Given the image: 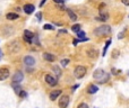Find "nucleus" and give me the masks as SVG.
<instances>
[{
  "label": "nucleus",
  "mask_w": 129,
  "mask_h": 108,
  "mask_svg": "<svg viewBox=\"0 0 129 108\" xmlns=\"http://www.w3.org/2000/svg\"><path fill=\"white\" fill-rule=\"evenodd\" d=\"M93 78H94V80L97 81V83H105L109 81V79H110V74L106 73L105 71H103V70L101 69H97L95 70V72L93 73Z\"/></svg>",
  "instance_id": "f257e3e1"
},
{
  "label": "nucleus",
  "mask_w": 129,
  "mask_h": 108,
  "mask_svg": "<svg viewBox=\"0 0 129 108\" xmlns=\"http://www.w3.org/2000/svg\"><path fill=\"white\" fill-rule=\"evenodd\" d=\"M94 35L95 36H106V35H110L111 33V27L109 25H102L100 27H96L94 29Z\"/></svg>",
  "instance_id": "f03ea898"
},
{
  "label": "nucleus",
  "mask_w": 129,
  "mask_h": 108,
  "mask_svg": "<svg viewBox=\"0 0 129 108\" xmlns=\"http://www.w3.org/2000/svg\"><path fill=\"white\" fill-rule=\"evenodd\" d=\"M7 48H8V51L10 52L11 54H16V53H18L20 50V43L18 42L17 40H14L8 44Z\"/></svg>",
  "instance_id": "7ed1b4c3"
},
{
  "label": "nucleus",
  "mask_w": 129,
  "mask_h": 108,
  "mask_svg": "<svg viewBox=\"0 0 129 108\" xmlns=\"http://www.w3.org/2000/svg\"><path fill=\"white\" fill-rule=\"evenodd\" d=\"M86 74V68L83 65H77L74 70V76L76 79H83Z\"/></svg>",
  "instance_id": "20e7f679"
},
{
  "label": "nucleus",
  "mask_w": 129,
  "mask_h": 108,
  "mask_svg": "<svg viewBox=\"0 0 129 108\" xmlns=\"http://www.w3.org/2000/svg\"><path fill=\"white\" fill-rule=\"evenodd\" d=\"M69 96H67V94H63V96L60 97V99H59V102H58V106L59 108H67L68 106H69Z\"/></svg>",
  "instance_id": "39448f33"
},
{
  "label": "nucleus",
  "mask_w": 129,
  "mask_h": 108,
  "mask_svg": "<svg viewBox=\"0 0 129 108\" xmlns=\"http://www.w3.org/2000/svg\"><path fill=\"white\" fill-rule=\"evenodd\" d=\"M11 80H13L11 81V83H17V84H19V83L24 80V74H23V72L17 71L13 76V79H11Z\"/></svg>",
  "instance_id": "423d86ee"
},
{
  "label": "nucleus",
  "mask_w": 129,
  "mask_h": 108,
  "mask_svg": "<svg viewBox=\"0 0 129 108\" xmlns=\"http://www.w3.org/2000/svg\"><path fill=\"white\" fill-rule=\"evenodd\" d=\"M34 37H35V35H34V34L32 33L31 30H28V29L24 30V40L26 43H28V44H32V43H33Z\"/></svg>",
  "instance_id": "0eeeda50"
},
{
  "label": "nucleus",
  "mask_w": 129,
  "mask_h": 108,
  "mask_svg": "<svg viewBox=\"0 0 129 108\" xmlns=\"http://www.w3.org/2000/svg\"><path fill=\"white\" fill-rule=\"evenodd\" d=\"M44 80L50 87H56V86L58 84V80H57L56 78H53L52 76H50V74H47V76H44Z\"/></svg>",
  "instance_id": "6e6552de"
},
{
  "label": "nucleus",
  "mask_w": 129,
  "mask_h": 108,
  "mask_svg": "<svg viewBox=\"0 0 129 108\" xmlns=\"http://www.w3.org/2000/svg\"><path fill=\"white\" fill-rule=\"evenodd\" d=\"M10 72H9L8 68H0V81H4L9 78Z\"/></svg>",
  "instance_id": "1a4fd4ad"
},
{
  "label": "nucleus",
  "mask_w": 129,
  "mask_h": 108,
  "mask_svg": "<svg viewBox=\"0 0 129 108\" xmlns=\"http://www.w3.org/2000/svg\"><path fill=\"white\" fill-rule=\"evenodd\" d=\"M24 63H25V65H26L27 68H31V66H34V65H35L36 61H35V58H34L33 56L27 55V56H25L24 58Z\"/></svg>",
  "instance_id": "9d476101"
},
{
  "label": "nucleus",
  "mask_w": 129,
  "mask_h": 108,
  "mask_svg": "<svg viewBox=\"0 0 129 108\" xmlns=\"http://www.w3.org/2000/svg\"><path fill=\"white\" fill-rule=\"evenodd\" d=\"M34 9H35V7H34L33 4H26L24 6V8H23V10H24V12L27 14V15H32V14L34 12Z\"/></svg>",
  "instance_id": "9b49d317"
},
{
  "label": "nucleus",
  "mask_w": 129,
  "mask_h": 108,
  "mask_svg": "<svg viewBox=\"0 0 129 108\" xmlns=\"http://www.w3.org/2000/svg\"><path fill=\"white\" fill-rule=\"evenodd\" d=\"M97 20H101V22H106V20L109 19V14L105 12V11H102L100 10V16L99 17H96Z\"/></svg>",
  "instance_id": "f8f14e48"
},
{
  "label": "nucleus",
  "mask_w": 129,
  "mask_h": 108,
  "mask_svg": "<svg viewBox=\"0 0 129 108\" xmlns=\"http://www.w3.org/2000/svg\"><path fill=\"white\" fill-rule=\"evenodd\" d=\"M43 58H44L45 61H48V62H54V61H56V56L51 53H47V52L43 53Z\"/></svg>",
  "instance_id": "ddd939ff"
},
{
  "label": "nucleus",
  "mask_w": 129,
  "mask_h": 108,
  "mask_svg": "<svg viewBox=\"0 0 129 108\" xmlns=\"http://www.w3.org/2000/svg\"><path fill=\"white\" fill-rule=\"evenodd\" d=\"M61 94V90H54V91H52L51 94H50V100L51 101H54L57 98H58L59 96Z\"/></svg>",
  "instance_id": "4468645a"
},
{
  "label": "nucleus",
  "mask_w": 129,
  "mask_h": 108,
  "mask_svg": "<svg viewBox=\"0 0 129 108\" xmlns=\"http://www.w3.org/2000/svg\"><path fill=\"white\" fill-rule=\"evenodd\" d=\"M66 11H67V14H68V17H69L70 19L72 20V22H76V20L78 19V17H77V15L74 12V11L71 10V9H68V8H67V9H66Z\"/></svg>",
  "instance_id": "2eb2a0df"
},
{
  "label": "nucleus",
  "mask_w": 129,
  "mask_h": 108,
  "mask_svg": "<svg viewBox=\"0 0 129 108\" xmlns=\"http://www.w3.org/2000/svg\"><path fill=\"white\" fill-rule=\"evenodd\" d=\"M17 18H19V16L15 12H9L6 15V19L7 20H16Z\"/></svg>",
  "instance_id": "dca6fc26"
},
{
  "label": "nucleus",
  "mask_w": 129,
  "mask_h": 108,
  "mask_svg": "<svg viewBox=\"0 0 129 108\" xmlns=\"http://www.w3.org/2000/svg\"><path fill=\"white\" fill-rule=\"evenodd\" d=\"M97 90H99V88H97L96 86L91 84L90 87H88V89H87V92L88 94H96L97 92Z\"/></svg>",
  "instance_id": "f3484780"
},
{
  "label": "nucleus",
  "mask_w": 129,
  "mask_h": 108,
  "mask_svg": "<svg viewBox=\"0 0 129 108\" xmlns=\"http://www.w3.org/2000/svg\"><path fill=\"white\" fill-rule=\"evenodd\" d=\"M87 55H88V58H96L97 56V51L95 48L90 50V51L87 52Z\"/></svg>",
  "instance_id": "a211bd4d"
},
{
  "label": "nucleus",
  "mask_w": 129,
  "mask_h": 108,
  "mask_svg": "<svg viewBox=\"0 0 129 108\" xmlns=\"http://www.w3.org/2000/svg\"><path fill=\"white\" fill-rule=\"evenodd\" d=\"M71 30L74 32V33H78L79 30H81V26L79 24H75V25H72V27H71Z\"/></svg>",
  "instance_id": "6ab92c4d"
},
{
  "label": "nucleus",
  "mask_w": 129,
  "mask_h": 108,
  "mask_svg": "<svg viewBox=\"0 0 129 108\" xmlns=\"http://www.w3.org/2000/svg\"><path fill=\"white\" fill-rule=\"evenodd\" d=\"M111 42H112V40H109L108 42L105 43V46H104V48H103V52H102V56H105L106 55V50H108V47L110 46V44H111Z\"/></svg>",
  "instance_id": "aec40b11"
},
{
  "label": "nucleus",
  "mask_w": 129,
  "mask_h": 108,
  "mask_svg": "<svg viewBox=\"0 0 129 108\" xmlns=\"http://www.w3.org/2000/svg\"><path fill=\"white\" fill-rule=\"evenodd\" d=\"M11 86H13V88H14V90H15L16 94H19V92L22 91V88H20V86L17 84V83H11Z\"/></svg>",
  "instance_id": "412c9836"
},
{
  "label": "nucleus",
  "mask_w": 129,
  "mask_h": 108,
  "mask_svg": "<svg viewBox=\"0 0 129 108\" xmlns=\"http://www.w3.org/2000/svg\"><path fill=\"white\" fill-rule=\"evenodd\" d=\"M43 28H44L45 30H54V27L50 24H45L44 26H43Z\"/></svg>",
  "instance_id": "4be33fe9"
},
{
  "label": "nucleus",
  "mask_w": 129,
  "mask_h": 108,
  "mask_svg": "<svg viewBox=\"0 0 129 108\" xmlns=\"http://www.w3.org/2000/svg\"><path fill=\"white\" fill-rule=\"evenodd\" d=\"M85 35H86V34H85V32H81V30H79L78 32V33H77V37H78L79 38V40H81V38H85Z\"/></svg>",
  "instance_id": "5701e85b"
},
{
  "label": "nucleus",
  "mask_w": 129,
  "mask_h": 108,
  "mask_svg": "<svg viewBox=\"0 0 129 108\" xmlns=\"http://www.w3.org/2000/svg\"><path fill=\"white\" fill-rule=\"evenodd\" d=\"M53 71L56 72L57 76H61V71H60V69H59L58 66H53Z\"/></svg>",
  "instance_id": "b1692460"
},
{
  "label": "nucleus",
  "mask_w": 129,
  "mask_h": 108,
  "mask_svg": "<svg viewBox=\"0 0 129 108\" xmlns=\"http://www.w3.org/2000/svg\"><path fill=\"white\" fill-rule=\"evenodd\" d=\"M68 64H69V60H68V58L61 60V65H62V66H67Z\"/></svg>",
  "instance_id": "393cba45"
},
{
  "label": "nucleus",
  "mask_w": 129,
  "mask_h": 108,
  "mask_svg": "<svg viewBox=\"0 0 129 108\" xmlns=\"http://www.w3.org/2000/svg\"><path fill=\"white\" fill-rule=\"evenodd\" d=\"M19 97H22V98H26V97H27V94H26L25 91H23V90H22V91L19 92Z\"/></svg>",
  "instance_id": "a878e982"
},
{
  "label": "nucleus",
  "mask_w": 129,
  "mask_h": 108,
  "mask_svg": "<svg viewBox=\"0 0 129 108\" xmlns=\"http://www.w3.org/2000/svg\"><path fill=\"white\" fill-rule=\"evenodd\" d=\"M36 18H37L38 22H41V20H42V12H40V11H38V12L36 14Z\"/></svg>",
  "instance_id": "bb28decb"
},
{
  "label": "nucleus",
  "mask_w": 129,
  "mask_h": 108,
  "mask_svg": "<svg viewBox=\"0 0 129 108\" xmlns=\"http://www.w3.org/2000/svg\"><path fill=\"white\" fill-rule=\"evenodd\" d=\"M53 2L57 4H65V0H53Z\"/></svg>",
  "instance_id": "cd10ccee"
},
{
  "label": "nucleus",
  "mask_w": 129,
  "mask_h": 108,
  "mask_svg": "<svg viewBox=\"0 0 129 108\" xmlns=\"http://www.w3.org/2000/svg\"><path fill=\"white\" fill-rule=\"evenodd\" d=\"M124 33H126V29H123V30H122L121 33L119 34V36H118V38H119V40H121V38H123V35H124Z\"/></svg>",
  "instance_id": "c85d7f7f"
},
{
  "label": "nucleus",
  "mask_w": 129,
  "mask_h": 108,
  "mask_svg": "<svg viewBox=\"0 0 129 108\" xmlns=\"http://www.w3.org/2000/svg\"><path fill=\"white\" fill-rule=\"evenodd\" d=\"M77 108H88V106L86 105L85 102H83V104H80V105H79V106H78V107H77Z\"/></svg>",
  "instance_id": "c756f323"
},
{
  "label": "nucleus",
  "mask_w": 129,
  "mask_h": 108,
  "mask_svg": "<svg viewBox=\"0 0 129 108\" xmlns=\"http://www.w3.org/2000/svg\"><path fill=\"white\" fill-rule=\"evenodd\" d=\"M121 2L124 6H129V0H121Z\"/></svg>",
  "instance_id": "7c9ffc66"
},
{
  "label": "nucleus",
  "mask_w": 129,
  "mask_h": 108,
  "mask_svg": "<svg viewBox=\"0 0 129 108\" xmlns=\"http://www.w3.org/2000/svg\"><path fill=\"white\" fill-rule=\"evenodd\" d=\"M112 72H113V74H118V73H120L121 71H120V70L118 71V70H115V69H112Z\"/></svg>",
  "instance_id": "2f4dec72"
},
{
  "label": "nucleus",
  "mask_w": 129,
  "mask_h": 108,
  "mask_svg": "<svg viewBox=\"0 0 129 108\" xmlns=\"http://www.w3.org/2000/svg\"><path fill=\"white\" fill-rule=\"evenodd\" d=\"M78 43H79V40H74V42H72V44H74L75 46H76V45L78 44Z\"/></svg>",
  "instance_id": "473e14b6"
},
{
  "label": "nucleus",
  "mask_w": 129,
  "mask_h": 108,
  "mask_svg": "<svg viewBox=\"0 0 129 108\" xmlns=\"http://www.w3.org/2000/svg\"><path fill=\"white\" fill-rule=\"evenodd\" d=\"M78 87H79V86H78V84L74 86V87H72V90H71V91H72V92H74V91H75V90H76V89H77V88H78Z\"/></svg>",
  "instance_id": "72a5a7b5"
},
{
  "label": "nucleus",
  "mask_w": 129,
  "mask_h": 108,
  "mask_svg": "<svg viewBox=\"0 0 129 108\" xmlns=\"http://www.w3.org/2000/svg\"><path fill=\"white\" fill-rule=\"evenodd\" d=\"M59 33H61V34H63V33H67V30H66V29H60V30H59Z\"/></svg>",
  "instance_id": "f704fd0d"
},
{
  "label": "nucleus",
  "mask_w": 129,
  "mask_h": 108,
  "mask_svg": "<svg viewBox=\"0 0 129 108\" xmlns=\"http://www.w3.org/2000/svg\"><path fill=\"white\" fill-rule=\"evenodd\" d=\"M45 1H47V0H42V1H41V4H40V7H42L43 4H45Z\"/></svg>",
  "instance_id": "c9c22d12"
},
{
  "label": "nucleus",
  "mask_w": 129,
  "mask_h": 108,
  "mask_svg": "<svg viewBox=\"0 0 129 108\" xmlns=\"http://www.w3.org/2000/svg\"><path fill=\"white\" fill-rule=\"evenodd\" d=\"M0 56H2V53H1V50H0Z\"/></svg>",
  "instance_id": "e433bc0d"
},
{
  "label": "nucleus",
  "mask_w": 129,
  "mask_h": 108,
  "mask_svg": "<svg viewBox=\"0 0 129 108\" xmlns=\"http://www.w3.org/2000/svg\"><path fill=\"white\" fill-rule=\"evenodd\" d=\"M128 74H129V71H128Z\"/></svg>",
  "instance_id": "4c0bfd02"
}]
</instances>
